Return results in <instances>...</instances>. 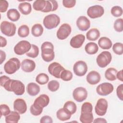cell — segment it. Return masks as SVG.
Instances as JSON below:
<instances>
[{"instance_id":"6da1fadb","label":"cell","mask_w":123,"mask_h":123,"mask_svg":"<svg viewBox=\"0 0 123 123\" xmlns=\"http://www.w3.org/2000/svg\"><path fill=\"white\" fill-rule=\"evenodd\" d=\"M3 87L6 90L13 92L17 96L22 95L25 91L24 84L21 81L17 80L10 79L5 83Z\"/></svg>"},{"instance_id":"7a4b0ae2","label":"cell","mask_w":123,"mask_h":123,"mask_svg":"<svg viewBox=\"0 0 123 123\" xmlns=\"http://www.w3.org/2000/svg\"><path fill=\"white\" fill-rule=\"evenodd\" d=\"M93 107L91 103L86 102L81 107V112L80 116V121L82 123H92L94 117L92 113Z\"/></svg>"},{"instance_id":"3957f363","label":"cell","mask_w":123,"mask_h":123,"mask_svg":"<svg viewBox=\"0 0 123 123\" xmlns=\"http://www.w3.org/2000/svg\"><path fill=\"white\" fill-rule=\"evenodd\" d=\"M41 57L46 62L52 61L55 57L53 45L50 42H44L41 46Z\"/></svg>"},{"instance_id":"277c9868","label":"cell","mask_w":123,"mask_h":123,"mask_svg":"<svg viewBox=\"0 0 123 123\" xmlns=\"http://www.w3.org/2000/svg\"><path fill=\"white\" fill-rule=\"evenodd\" d=\"M19 60L16 58H12L9 60L4 65V70L6 73L12 74L18 71L21 66Z\"/></svg>"},{"instance_id":"5b68a950","label":"cell","mask_w":123,"mask_h":123,"mask_svg":"<svg viewBox=\"0 0 123 123\" xmlns=\"http://www.w3.org/2000/svg\"><path fill=\"white\" fill-rule=\"evenodd\" d=\"M43 25L48 29L56 27L60 23V18L56 14H50L46 16L43 19Z\"/></svg>"},{"instance_id":"8992f818","label":"cell","mask_w":123,"mask_h":123,"mask_svg":"<svg viewBox=\"0 0 123 123\" xmlns=\"http://www.w3.org/2000/svg\"><path fill=\"white\" fill-rule=\"evenodd\" d=\"M16 29V25L12 22L4 21L0 24L1 32L6 36H13L15 34Z\"/></svg>"},{"instance_id":"52a82bcc","label":"cell","mask_w":123,"mask_h":123,"mask_svg":"<svg viewBox=\"0 0 123 123\" xmlns=\"http://www.w3.org/2000/svg\"><path fill=\"white\" fill-rule=\"evenodd\" d=\"M111 53L109 51H104L97 56L96 62L99 67L104 68L111 62Z\"/></svg>"},{"instance_id":"ba28073f","label":"cell","mask_w":123,"mask_h":123,"mask_svg":"<svg viewBox=\"0 0 123 123\" xmlns=\"http://www.w3.org/2000/svg\"><path fill=\"white\" fill-rule=\"evenodd\" d=\"M31 48V44L26 40H22L19 42L14 47L13 50L15 54L22 55L28 52Z\"/></svg>"},{"instance_id":"9c48e42d","label":"cell","mask_w":123,"mask_h":123,"mask_svg":"<svg viewBox=\"0 0 123 123\" xmlns=\"http://www.w3.org/2000/svg\"><path fill=\"white\" fill-rule=\"evenodd\" d=\"M104 13L103 7L99 5H96L89 7L87 10V15L92 19L101 17Z\"/></svg>"},{"instance_id":"30bf717a","label":"cell","mask_w":123,"mask_h":123,"mask_svg":"<svg viewBox=\"0 0 123 123\" xmlns=\"http://www.w3.org/2000/svg\"><path fill=\"white\" fill-rule=\"evenodd\" d=\"M113 86L108 82H105L100 84L96 88V91L97 93L103 96H105L109 95L113 91Z\"/></svg>"},{"instance_id":"8fae6325","label":"cell","mask_w":123,"mask_h":123,"mask_svg":"<svg viewBox=\"0 0 123 123\" xmlns=\"http://www.w3.org/2000/svg\"><path fill=\"white\" fill-rule=\"evenodd\" d=\"M108 106V102L106 99L103 98L98 99L95 107L96 113L99 116H104L107 112Z\"/></svg>"},{"instance_id":"7c38bea8","label":"cell","mask_w":123,"mask_h":123,"mask_svg":"<svg viewBox=\"0 0 123 123\" xmlns=\"http://www.w3.org/2000/svg\"><path fill=\"white\" fill-rule=\"evenodd\" d=\"M72 31V28L68 24H63L62 25L58 30L56 35L59 39L64 40L66 39L70 35Z\"/></svg>"},{"instance_id":"4fadbf2b","label":"cell","mask_w":123,"mask_h":123,"mask_svg":"<svg viewBox=\"0 0 123 123\" xmlns=\"http://www.w3.org/2000/svg\"><path fill=\"white\" fill-rule=\"evenodd\" d=\"M74 72L78 76H84L87 71V66L86 62L83 61H78L74 65Z\"/></svg>"},{"instance_id":"5bb4252c","label":"cell","mask_w":123,"mask_h":123,"mask_svg":"<svg viewBox=\"0 0 123 123\" xmlns=\"http://www.w3.org/2000/svg\"><path fill=\"white\" fill-rule=\"evenodd\" d=\"M73 97L76 101L79 102H82L87 98V92L85 88L78 87L74 90Z\"/></svg>"},{"instance_id":"9a60e30c","label":"cell","mask_w":123,"mask_h":123,"mask_svg":"<svg viewBox=\"0 0 123 123\" xmlns=\"http://www.w3.org/2000/svg\"><path fill=\"white\" fill-rule=\"evenodd\" d=\"M60 63L54 62L50 64L48 67V71L49 73L57 78H60V74L64 70Z\"/></svg>"},{"instance_id":"2e32d148","label":"cell","mask_w":123,"mask_h":123,"mask_svg":"<svg viewBox=\"0 0 123 123\" xmlns=\"http://www.w3.org/2000/svg\"><path fill=\"white\" fill-rule=\"evenodd\" d=\"M76 25L80 30L85 31L89 28L90 26V22L86 17L81 16L77 19Z\"/></svg>"},{"instance_id":"e0dca14e","label":"cell","mask_w":123,"mask_h":123,"mask_svg":"<svg viewBox=\"0 0 123 123\" xmlns=\"http://www.w3.org/2000/svg\"><path fill=\"white\" fill-rule=\"evenodd\" d=\"M13 109L20 114L25 113L27 110V105L25 100L22 98L16 99L13 103Z\"/></svg>"},{"instance_id":"ac0fdd59","label":"cell","mask_w":123,"mask_h":123,"mask_svg":"<svg viewBox=\"0 0 123 123\" xmlns=\"http://www.w3.org/2000/svg\"><path fill=\"white\" fill-rule=\"evenodd\" d=\"M85 40V36L82 34H78L71 38L70 44L71 46L74 48H79L82 46Z\"/></svg>"},{"instance_id":"d6986e66","label":"cell","mask_w":123,"mask_h":123,"mask_svg":"<svg viewBox=\"0 0 123 123\" xmlns=\"http://www.w3.org/2000/svg\"><path fill=\"white\" fill-rule=\"evenodd\" d=\"M36 68V63L34 61L30 59H25L21 63L22 70L26 73H30L33 71Z\"/></svg>"},{"instance_id":"ffe728a7","label":"cell","mask_w":123,"mask_h":123,"mask_svg":"<svg viewBox=\"0 0 123 123\" xmlns=\"http://www.w3.org/2000/svg\"><path fill=\"white\" fill-rule=\"evenodd\" d=\"M101 79L100 74L96 71L90 72L87 75L86 79L87 82L90 85H94L100 81Z\"/></svg>"},{"instance_id":"44dd1931","label":"cell","mask_w":123,"mask_h":123,"mask_svg":"<svg viewBox=\"0 0 123 123\" xmlns=\"http://www.w3.org/2000/svg\"><path fill=\"white\" fill-rule=\"evenodd\" d=\"M71 113L65 108L60 109L56 112L57 118L60 121H65L71 117Z\"/></svg>"},{"instance_id":"7402d4cb","label":"cell","mask_w":123,"mask_h":123,"mask_svg":"<svg viewBox=\"0 0 123 123\" xmlns=\"http://www.w3.org/2000/svg\"><path fill=\"white\" fill-rule=\"evenodd\" d=\"M49 102V98L46 94L40 95L34 101V103L44 108L46 107Z\"/></svg>"},{"instance_id":"603a6c76","label":"cell","mask_w":123,"mask_h":123,"mask_svg":"<svg viewBox=\"0 0 123 123\" xmlns=\"http://www.w3.org/2000/svg\"><path fill=\"white\" fill-rule=\"evenodd\" d=\"M27 92L31 96H35L40 92V87L36 83L32 82L29 83L27 86Z\"/></svg>"},{"instance_id":"cb8c5ba5","label":"cell","mask_w":123,"mask_h":123,"mask_svg":"<svg viewBox=\"0 0 123 123\" xmlns=\"http://www.w3.org/2000/svg\"><path fill=\"white\" fill-rule=\"evenodd\" d=\"M20 113L16 111H12L5 116L6 123H17L20 119Z\"/></svg>"},{"instance_id":"d4e9b609","label":"cell","mask_w":123,"mask_h":123,"mask_svg":"<svg viewBox=\"0 0 123 123\" xmlns=\"http://www.w3.org/2000/svg\"><path fill=\"white\" fill-rule=\"evenodd\" d=\"M98 44L100 48L103 49H109L111 48L112 43L110 38L103 37H100L98 41Z\"/></svg>"},{"instance_id":"484cf974","label":"cell","mask_w":123,"mask_h":123,"mask_svg":"<svg viewBox=\"0 0 123 123\" xmlns=\"http://www.w3.org/2000/svg\"><path fill=\"white\" fill-rule=\"evenodd\" d=\"M100 36V32L99 30L96 28H93L88 31L86 34V38L90 41H95Z\"/></svg>"},{"instance_id":"4316f807","label":"cell","mask_w":123,"mask_h":123,"mask_svg":"<svg viewBox=\"0 0 123 123\" xmlns=\"http://www.w3.org/2000/svg\"><path fill=\"white\" fill-rule=\"evenodd\" d=\"M18 9L23 14L28 15L31 12V5L30 3L27 2H22L19 4Z\"/></svg>"},{"instance_id":"83f0119b","label":"cell","mask_w":123,"mask_h":123,"mask_svg":"<svg viewBox=\"0 0 123 123\" xmlns=\"http://www.w3.org/2000/svg\"><path fill=\"white\" fill-rule=\"evenodd\" d=\"M86 52L90 55L96 54L98 50V45L94 42H89L86 44L85 47Z\"/></svg>"},{"instance_id":"f1b7e54d","label":"cell","mask_w":123,"mask_h":123,"mask_svg":"<svg viewBox=\"0 0 123 123\" xmlns=\"http://www.w3.org/2000/svg\"><path fill=\"white\" fill-rule=\"evenodd\" d=\"M8 18L12 22L18 21L20 17L19 12L15 9H9L7 12Z\"/></svg>"},{"instance_id":"f546056e","label":"cell","mask_w":123,"mask_h":123,"mask_svg":"<svg viewBox=\"0 0 123 123\" xmlns=\"http://www.w3.org/2000/svg\"><path fill=\"white\" fill-rule=\"evenodd\" d=\"M117 70L114 68H109L105 72V78L109 81H114L116 79V74Z\"/></svg>"},{"instance_id":"4dcf8cb0","label":"cell","mask_w":123,"mask_h":123,"mask_svg":"<svg viewBox=\"0 0 123 123\" xmlns=\"http://www.w3.org/2000/svg\"><path fill=\"white\" fill-rule=\"evenodd\" d=\"M43 27L40 24L34 25L31 29V33L33 36L38 37L41 36L43 33Z\"/></svg>"},{"instance_id":"1f68e13d","label":"cell","mask_w":123,"mask_h":123,"mask_svg":"<svg viewBox=\"0 0 123 123\" xmlns=\"http://www.w3.org/2000/svg\"><path fill=\"white\" fill-rule=\"evenodd\" d=\"M46 5V0H37L33 4V9L37 11H42L45 8Z\"/></svg>"},{"instance_id":"d6a6232c","label":"cell","mask_w":123,"mask_h":123,"mask_svg":"<svg viewBox=\"0 0 123 123\" xmlns=\"http://www.w3.org/2000/svg\"><path fill=\"white\" fill-rule=\"evenodd\" d=\"M49 80V76L45 73H40L38 74L36 78V81L41 85L46 84L48 82Z\"/></svg>"},{"instance_id":"836d02e7","label":"cell","mask_w":123,"mask_h":123,"mask_svg":"<svg viewBox=\"0 0 123 123\" xmlns=\"http://www.w3.org/2000/svg\"><path fill=\"white\" fill-rule=\"evenodd\" d=\"M29 34V28L28 26L25 25L20 26L18 30V35L21 37H25L28 36Z\"/></svg>"},{"instance_id":"e575fe53","label":"cell","mask_w":123,"mask_h":123,"mask_svg":"<svg viewBox=\"0 0 123 123\" xmlns=\"http://www.w3.org/2000/svg\"><path fill=\"white\" fill-rule=\"evenodd\" d=\"M63 108L69 111L71 114H74L76 111V105L75 103L72 101H68L66 102L63 106Z\"/></svg>"},{"instance_id":"d590c367","label":"cell","mask_w":123,"mask_h":123,"mask_svg":"<svg viewBox=\"0 0 123 123\" xmlns=\"http://www.w3.org/2000/svg\"><path fill=\"white\" fill-rule=\"evenodd\" d=\"M38 53H39L38 47L36 45L31 44V48L30 49V50L27 52L26 53V55L28 57H29L32 58H35L38 56Z\"/></svg>"},{"instance_id":"8d00e7d4","label":"cell","mask_w":123,"mask_h":123,"mask_svg":"<svg viewBox=\"0 0 123 123\" xmlns=\"http://www.w3.org/2000/svg\"><path fill=\"white\" fill-rule=\"evenodd\" d=\"M42 107L40 106L33 103L30 107V111L31 114L34 116L39 115L43 111Z\"/></svg>"},{"instance_id":"74e56055","label":"cell","mask_w":123,"mask_h":123,"mask_svg":"<svg viewBox=\"0 0 123 123\" xmlns=\"http://www.w3.org/2000/svg\"><path fill=\"white\" fill-rule=\"evenodd\" d=\"M73 78L72 73L67 70H63L60 74V78L64 81H70Z\"/></svg>"},{"instance_id":"f35d334b","label":"cell","mask_w":123,"mask_h":123,"mask_svg":"<svg viewBox=\"0 0 123 123\" xmlns=\"http://www.w3.org/2000/svg\"><path fill=\"white\" fill-rule=\"evenodd\" d=\"M113 52L117 55H122L123 53V44L122 43L117 42L113 44L112 46Z\"/></svg>"},{"instance_id":"ab89813d","label":"cell","mask_w":123,"mask_h":123,"mask_svg":"<svg viewBox=\"0 0 123 123\" xmlns=\"http://www.w3.org/2000/svg\"><path fill=\"white\" fill-rule=\"evenodd\" d=\"M60 87V84L59 82L56 80H51L49 81L48 84V88L49 90L51 92H55L57 91Z\"/></svg>"},{"instance_id":"60d3db41","label":"cell","mask_w":123,"mask_h":123,"mask_svg":"<svg viewBox=\"0 0 123 123\" xmlns=\"http://www.w3.org/2000/svg\"><path fill=\"white\" fill-rule=\"evenodd\" d=\"M111 13L114 17H120L123 14V9L119 6H115L111 9Z\"/></svg>"},{"instance_id":"b9f144b4","label":"cell","mask_w":123,"mask_h":123,"mask_svg":"<svg viewBox=\"0 0 123 123\" xmlns=\"http://www.w3.org/2000/svg\"><path fill=\"white\" fill-rule=\"evenodd\" d=\"M123 21L122 18H119L116 20L114 23V28L115 30L118 32H121L123 31Z\"/></svg>"},{"instance_id":"7bdbcfd3","label":"cell","mask_w":123,"mask_h":123,"mask_svg":"<svg viewBox=\"0 0 123 123\" xmlns=\"http://www.w3.org/2000/svg\"><path fill=\"white\" fill-rule=\"evenodd\" d=\"M0 117H1L2 116H6L11 112L9 107L6 104H1L0 106Z\"/></svg>"},{"instance_id":"ee69618b","label":"cell","mask_w":123,"mask_h":123,"mask_svg":"<svg viewBox=\"0 0 123 123\" xmlns=\"http://www.w3.org/2000/svg\"><path fill=\"white\" fill-rule=\"evenodd\" d=\"M63 5L67 8H71L74 7L76 4L75 0H63Z\"/></svg>"},{"instance_id":"f6af8a7d","label":"cell","mask_w":123,"mask_h":123,"mask_svg":"<svg viewBox=\"0 0 123 123\" xmlns=\"http://www.w3.org/2000/svg\"><path fill=\"white\" fill-rule=\"evenodd\" d=\"M8 6L9 4L7 1L5 0L0 1V12H5L7 11Z\"/></svg>"},{"instance_id":"bcb514c9","label":"cell","mask_w":123,"mask_h":123,"mask_svg":"<svg viewBox=\"0 0 123 123\" xmlns=\"http://www.w3.org/2000/svg\"><path fill=\"white\" fill-rule=\"evenodd\" d=\"M123 84L120 85L116 89V94L118 98L121 100H123Z\"/></svg>"},{"instance_id":"7dc6e473","label":"cell","mask_w":123,"mask_h":123,"mask_svg":"<svg viewBox=\"0 0 123 123\" xmlns=\"http://www.w3.org/2000/svg\"><path fill=\"white\" fill-rule=\"evenodd\" d=\"M53 11V6L49 0H46V5L45 9L42 11L43 12H48Z\"/></svg>"},{"instance_id":"c3c4849f","label":"cell","mask_w":123,"mask_h":123,"mask_svg":"<svg viewBox=\"0 0 123 123\" xmlns=\"http://www.w3.org/2000/svg\"><path fill=\"white\" fill-rule=\"evenodd\" d=\"M53 122L52 119L51 117L49 116H44L42 117H41L40 123H52Z\"/></svg>"},{"instance_id":"681fc988","label":"cell","mask_w":123,"mask_h":123,"mask_svg":"<svg viewBox=\"0 0 123 123\" xmlns=\"http://www.w3.org/2000/svg\"><path fill=\"white\" fill-rule=\"evenodd\" d=\"M10 78L6 76V75H2L0 77V86H3L4 84H5V83L8 80H9Z\"/></svg>"},{"instance_id":"f907efd6","label":"cell","mask_w":123,"mask_h":123,"mask_svg":"<svg viewBox=\"0 0 123 123\" xmlns=\"http://www.w3.org/2000/svg\"><path fill=\"white\" fill-rule=\"evenodd\" d=\"M0 64H1L2 62L5 60L6 59V53L4 51L2 50H0Z\"/></svg>"},{"instance_id":"816d5d0a","label":"cell","mask_w":123,"mask_h":123,"mask_svg":"<svg viewBox=\"0 0 123 123\" xmlns=\"http://www.w3.org/2000/svg\"><path fill=\"white\" fill-rule=\"evenodd\" d=\"M0 47H4L7 45V40L5 38L2 36L0 37Z\"/></svg>"},{"instance_id":"f5cc1de1","label":"cell","mask_w":123,"mask_h":123,"mask_svg":"<svg viewBox=\"0 0 123 123\" xmlns=\"http://www.w3.org/2000/svg\"><path fill=\"white\" fill-rule=\"evenodd\" d=\"M49 1L53 6V11H56L58 7V4L57 1L55 0H49Z\"/></svg>"},{"instance_id":"db71d44e","label":"cell","mask_w":123,"mask_h":123,"mask_svg":"<svg viewBox=\"0 0 123 123\" xmlns=\"http://www.w3.org/2000/svg\"><path fill=\"white\" fill-rule=\"evenodd\" d=\"M123 70H121L118 72L116 74V78L121 82H123Z\"/></svg>"},{"instance_id":"11a10c76","label":"cell","mask_w":123,"mask_h":123,"mask_svg":"<svg viewBox=\"0 0 123 123\" xmlns=\"http://www.w3.org/2000/svg\"><path fill=\"white\" fill-rule=\"evenodd\" d=\"M93 123H107V121L104 119V118H98L97 119H96L94 121H93Z\"/></svg>"}]
</instances>
